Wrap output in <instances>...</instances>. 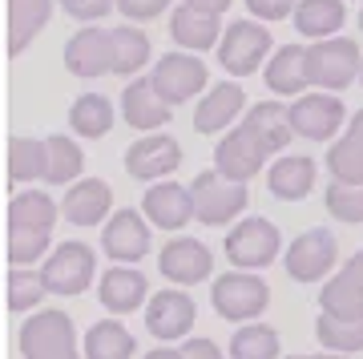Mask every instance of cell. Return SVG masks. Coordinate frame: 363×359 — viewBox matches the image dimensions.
Wrapping results in <instances>:
<instances>
[{
    "instance_id": "cell-1",
    "label": "cell",
    "mask_w": 363,
    "mask_h": 359,
    "mask_svg": "<svg viewBox=\"0 0 363 359\" xmlns=\"http://www.w3.org/2000/svg\"><path fill=\"white\" fill-rule=\"evenodd\" d=\"M21 355L25 359H81L73 319L57 307H37L21 327Z\"/></svg>"
},
{
    "instance_id": "cell-2",
    "label": "cell",
    "mask_w": 363,
    "mask_h": 359,
    "mask_svg": "<svg viewBox=\"0 0 363 359\" xmlns=\"http://www.w3.org/2000/svg\"><path fill=\"white\" fill-rule=\"evenodd\" d=\"M190 198H194V219L202 222V226H226V222H234L250 202L247 182H234V178H226V174H218V170L198 174L194 186H190Z\"/></svg>"
},
{
    "instance_id": "cell-3",
    "label": "cell",
    "mask_w": 363,
    "mask_h": 359,
    "mask_svg": "<svg viewBox=\"0 0 363 359\" xmlns=\"http://www.w3.org/2000/svg\"><path fill=\"white\" fill-rule=\"evenodd\" d=\"M210 303L218 311V319H230V323H250L259 319L267 303H271V287L259 279V275H247V270H230L214 279L210 287Z\"/></svg>"
},
{
    "instance_id": "cell-4",
    "label": "cell",
    "mask_w": 363,
    "mask_h": 359,
    "mask_svg": "<svg viewBox=\"0 0 363 359\" xmlns=\"http://www.w3.org/2000/svg\"><path fill=\"white\" fill-rule=\"evenodd\" d=\"M359 69H363V53H359V45L347 40V37H327V40H319V45L307 49L311 85H319V89H327V93L347 89L351 81L359 77Z\"/></svg>"
},
{
    "instance_id": "cell-5",
    "label": "cell",
    "mask_w": 363,
    "mask_h": 359,
    "mask_svg": "<svg viewBox=\"0 0 363 359\" xmlns=\"http://www.w3.org/2000/svg\"><path fill=\"white\" fill-rule=\"evenodd\" d=\"M271 45H274L271 33L259 21H234V25H226V33H222L214 53H218V65L230 77H250L271 57Z\"/></svg>"
},
{
    "instance_id": "cell-6",
    "label": "cell",
    "mask_w": 363,
    "mask_h": 359,
    "mask_svg": "<svg viewBox=\"0 0 363 359\" xmlns=\"http://www.w3.org/2000/svg\"><path fill=\"white\" fill-rule=\"evenodd\" d=\"M283 250V234L271 219H242L226 234V258L238 270H262L271 267Z\"/></svg>"
},
{
    "instance_id": "cell-7",
    "label": "cell",
    "mask_w": 363,
    "mask_h": 359,
    "mask_svg": "<svg viewBox=\"0 0 363 359\" xmlns=\"http://www.w3.org/2000/svg\"><path fill=\"white\" fill-rule=\"evenodd\" d=\"M40 275H45V282H49V295L73 299V295H81V291L93 287L97 255H93L85 243H61L49 258H45Z\"/></svg>"
},
{
    "instance_id": "cell-8",
    "label": "cell",
    "mask_w": 363,
    "mask_h": 359,
    "mask_svg": "<svg viewBox=\"0 0 363 359\" xmlns=\"http://www.w3.org/2000/svg\"><path fill=\"white\" fill-rule=\"evenodd\" d=\"M154 85L157 93L166 97L169 105H186V101H194V93L206 89V65L198 61V53L190 49H178V53H166L162 61L154 65Z\"/></svg>"
},
{
    "instance_id": "cell-9",
    "label": "cell",
    "mask_w": 363,
    "mask_h": 359,
    "mask_svg": "<svg viewBox=\"0 0 363 359\" xmlns=\"http://www.w3.org/2000/svg\"><path fill=\"white\" fill-rule=\"evenodd\" d=\"M267 154H271V150H267V141L255 133L250 121H242V126L230 129V133L214 145V170L226 174V178H234V182H250L262 170Z\"/></svg>"
},
{
    "instance_id": "cell-10",
    "label": "cell",
    "mask_w": 363,
    "mask_h": 359,
    "mask_svg": "<svg viewBox=\"0 0 363 359\" xmlns=\"http://www.w3.org/2000/svg\"><path fill=\"white\" fill-rule=\"evenodd\" d=\"M335 263H339V238L331 231H323V226L298 234L295 243H291V250H286V258H283L286 275L295 282H319Z\"/></svg>"
},
{
    "instance_id": "cell-11",
    "label": "cell",
    "mask_w": 363,
    "mask_h": 359,
    "mask_svg": "<svg viewBox=\"0 0 363 359\" xmlns=\"http://www.w3.org/2000/svg\"><path fill=\"white\" fill-rule=\"evenodd\" d=\"M347 121V109L335 93H298L295 105H291V126H295L298 138H311V141H327L335 138Z\"/></svg>"
},
{
    "instance_id": "cell-12",
    "label": "cell",
    "mask_w": 363,
    "mask_h": 359,
    "mask_svg": "<svg viewBox=\"0 0 363 359\" xmlns=\"http://www.w3.org/2000/svg\"><path fill=\"white\" fill-rule=\"evenodd\" d=\"M65 69L73 77H105L113 73V28L85 25L65 45Z\"/></svg>"
},
{
    "instance_id": "cell-13",
    "label": "cell",
    "mask_w": 363,
    "mask_h": 359,
    "mask_svg": "<svg viewBox=\"0 0 363 359\" xmlns=\"http://www.w3.org/2000/svg\"><path fill=\"white\" fill-rule=\"evenodd\" d=\"M150 226L154 222L138 214V210H117V214H109L101 231V250L113 263H130L133 267V263H142L150 255Z\"/></svg>"
},
{
    "instance_id": "cell-14",
    "label": "cell",
    "mask_w": 363,
    "mask_h": 359,
    "mask_svg": "<svg viewBox=\"0 0 363 359\" xmlns=\"http://www.w3.org/2000/svg\"><path fill=\"white\" fill-rule=\"evenodd\" d=\"M182 166V145L169 133H145L125 150V170L138 182H162Z\"/></svg>"
},
{
    "instance_id": "cell-15",
    "label": "cell",
    "mask_w": 363,
    "mask_h": 359,
    "mask_svg": "<svg viewBox=\"0 0 363 359\" xmlns=\"http://www.w3.org/2000/svg\"><path fill=\"white\" fill-rule=\"evenodd\" d=\"M198 307L186 291H157L150 303H145V331L157 335L162 343L169 339H186V331L194 327Z\"/></svg>"
},
{
    "instance_id": "cell-16",
    "label": "cell",
    "mask_w": 363,
    "mask_h": 359,
    "mask_svg": "<svg viewBox=\"0 0 363 359\" xmlns=\"http://www.w3.org/2000/svg\"><path fill=\"white\" fill-rule=\"evenodd\" d=\"M157 267H162V275H166L169 282H178V287H194V282L210 279L214 255H210V246L198 243V238H169V243L162 246Z\"/></svg>"
},
{
    "instance_id": "cell-17",
    "label": "cell",
    "mask_w": 363,
    "mask_h": 359,
    "mask_svg": "<svg viewBox=\"0 0 363 359\" xmlns=\"http://www.w3.org/2000/svg\"><path fill=\"white\" fill-rule=\"evenodd\" d=\"M121 117H125L130 129L154 133V129H162L169 117H174V105L157 93L154 77H138V81L125 85V93H121Z\"/></svg>"
},
{
    "instance_id": "cell-18",
    "label": "cell",
    "mask_w": 363,
    "mask_h": 359,
    "mask_svg": "<svg viewBox=\"0 0 363 359\" xmlns=\"http://www.w3.org/2000/svg\"><path fill=\"white\" fill-rule=\"evenodd\" d=\"M142 214L154 222L157 231H182L186 222L194 219V198H190V190H186L182 182L162 178V182H154V186L145 190Z\"/></svg>"
},
{
    "instance_id": "cell-19",
    "label": "cell",
    "mask_w": 363,
    "mask_h": 359,
    "mask_svg": "<svg viewBox=\"0 0 363 359\" xmlns=\"http://www.w3.org/2000/svg\"><path fill=\"white\" fill-rule=\"evenodd\" d=\"M109 210H113V190L109 182L101 178H77L65 190V202H61V214L73 226H97V222H109Z\"/></svg>"
},
{
    "instance_id": "cell-20",
    "label": "cell",
    "mask_w": 363,
    "mask_h": 359,
    "mask_svg": "<svg viewBox=\"0 0 363 359\" xmlns=\"http://www.w3.org/2000/svg\"><path fill=\"white\" fill-rule=\"evenodd\" d=\"M97 295H101V307L109 311V315H130V311L145 307L150 282H145L142 270H130V263H117V267H109L101 275Z\"/></svg>"
},
{
    "instance_id": "cell-21",
    "label": "cell",
    "mask_w": 363,
    "mask_h": 359,
    "mask_svg": "<svg viewBox=\"0 0 363 359\" xmlns=\"http://www.w3.org/2000/svg\"><path fill=\"white\" fill-rule=\"evenodd\" d=\"M242 109H247V89L238 81H218L194 105V129L198 133H222Z\"/></svg>"
},
{
    "instance_id": "cell-22",
    "label": "cell",
    "mask_w": 363,
    "mask_h": 359,
    "mask_svg": "<svg viewBox=\"0 0 363 359\" xmlns=\"http://www.w3.org/2000/svg\"><path fill=\"white\" fill-rule=\"evenodd\" d=\"M169 37H174V45H182V49H190V53L218 49L222 21H218V13H210V9L182 4V9H174V16H169Z\"/></svg>"
},
{
    "instance_id": "cell-23",
    "label": "cell",
    "mask_w": 363,
    "mask_h": 359,
    "mask_svg": "<svg viewBox=\"0 0 363 359\" xmlns=\"http://www.w3.org/2000/svg\"><path fill=\"white\" fill-rule=\"evenodd\" d=\"M315 178H319L315 158H307V154H283L271 166V174H267V186H271V194H274V198H283V202H303V198L315 190Z\"/></svg>"
},
{
    "instance_id": "cell-24",
    "label": "cell",
    "mask_w": 363,
    "mask_h": 359,
    "mask_svg": "<svg viewBox=\"0 0 363 359\" xmlns=\"http://www.w3.org/2000/svg\"><path fill=\"white\" fill-rule=\"evenodd\" d=\"M267 89L279 93V97H298V93L311 85V73H307V49L303 45H283L267 61Z\"/></svg>"
},
{
    "instance_id": "cell-25",
    "label": "cell",
    "mask_w": 363,
    "mask_h": 359,
    "mask_svg": "<svg viewBox=\"0 0 363 359\" xmlns=\"http://www.w3.org/2000/svg\"><path fill=\"white\" fill-rule=\"evenodd\" d=\"M52 16V0H9V53H21L33 45L40 28L49 25Z\"/></svg>"
},
{
    "instance_id": "cell-26",
    "label": "cell",
    "mask_w": 363,
    "mask_h": 359,
    "mask_svg": "<svg viewBox=\"0 0 363 359\" xmlns=\"http://www.w3.org/2000/svg\"><path fill=\"white\" fill-rule=\"evenodd\" d=\"M343 21H347L343 0H298L295 4V28L311 40L335 37L339 28H343Z\"/></svg>"
},
{
    "instance_id": "cell-27",
    "label": "cell",
    "mask_w": 363,
    "mask_h": 359,
    "mask_svg": "<svg viewBox=\"0 0 363 359\" xmlns=\"http://www.w3.org/2000/svg\"><path fill=\"white\" fill-rule=\"evenodd\" d=\"M85 174V154L77 141H69L65 133L45 138V182L49 186H73Z\"/></svg>"
},
{
    "instance_id": "cell-28",
    "label": "cell",
    "mask_w": 363,
    "mask_h": 359,
    "mask_svg": "<svg viewBox=\"0 0 363 359\" xmlns=\"http://www.w3.org/2000/svg\"><path fill=\"white\" fill-rule=\"evenodd\" d=\"M133 351H138V339L117 319H101L85 331V359H130Z\"/></svg>"
},
{
    "instance_id": "cell-29",
    "label": "cell",
    "mask_w": 363,
    "mask_h": 359,
    "mask_svg": "<svg viewBox=\"0 0 363 359\" xmlns=\"http://www.w3.org/2000/svg\"><path fill=\"white\" fill-rule=\"evenodd\" d=\"M113 101L109 97H101V93H81L77 101H73V109H69V126H73V133L77 138H105L109 129H113Z\"/></svg>"
},
{
    "instance_id": "cell-30",
    "label": "cell",
    "mask_w": 363,
    "mask_h": 359,
    "mask_svg": "<svg viewBox=\"0 0 363 359\" xmlns=\"http://www.w3.org/2000/svg\"><path fill=\"white\" fill-rule=\"evenodd\" d=\"M61 219V206L52 202L49 194L40 190H25V194H13L9 202V226H28V231H52Z\"/></svg>"
},
{
    "instance_id": "cell-31",
    "label": "cell",
    "mask_w": 363,
    "mask_h": 359,
    "mask_svg": "<svg viewBox=\"0 0 363 359\" xmlns=\"http://www.w3.org/2000/svg\"><path fill=\"white\" fill-rule=\"evenodd\" d=\"M319 311L323 315H335V319H363V287L351 279L347 270H339L335 279L323 282Z\"/></svg>"
},
{
    "instance_id": "cell-32",
    "label": "cell",
    "mask_w": 363,
    "mask_h": 359,
    "mask_svg": "<svg viewBox=\"0 0 363 359\" xmlns=\"http://www.w3.org/2000/svg\"><path fill=\"white\" fill-rule=\"evenodd\" d=\"M247 121L255 126V133L267 141L271 154L286 150V141H291V133H295V126H291V109L279 105V101H259L255 109H247Z\"/></svg>"
},
{
    "instance_id": "cell-33",
    "label": "cell",
    "mask_w": 363,
    "mask_h": 359,
    "mask_svg": "<svg viewBox=\"0 0 363 359\" xmlns=\"http://www.w3.org/2000/svg\"><path fill=\"white\" fill-rule=\"evenodd\" d=\"M150 65V37L133 25L113 28V73L117 77H133Z\"/></svg>"
},
{
    "instance_id": "cell-34",
    "label": "cell",
    "mask_w": 363,
    "mask_h": 359,
    "mask_svg": "<svg viewBox=\"0 0 363 359\" xmlns=\"http://www.w3.org/2000/svg\"><path fill=\"white\" fill-rule=\"evenodd\" d=\"M279 331L267 323H242L230 335V359H279Z\"/></svg>"
},
{
    "instance_id": "cell-35",
    "label": "cell",
    "mask_w": 363,
    "mask_h": 359,
    "mask_svg": "<svg viewBox=\"0 0 363 359\" xmlns=\"http://www.w3.org/2000/svg\"><path fill=\"white\" fill-rule=\"evenodd\" d=\"M315 335H319V343L331 347V351H363V319H335V315H323L319 311V319H315Z\"/></svg>"
},
{
    "instance_id": "cell-36",
    "label": "cell",
    "mask_w": 363,
    "mask_h": 359,
    "mask_svg": "<svg viewBox=\"0 0 363 359\" xmlns=\"http://www.w3.org/2000/svg\"><path fill=\"white\" fill-rule=\"evenodd\" d=\"M45 295H49V282H45V275H40V270L16 267L13 275H9V307H13L16 315L37 311L40 303H45Z\"/></svg>"
},
{
    "instance_id": "cell-37",
    "label": "cell",
    "mask_w": 363,
    "mask_h": 359,
    "mask_svg": "<svg viewBox=\"0 0 363 359\" xmlns=\"http://www.w3.org/2000/svg\"><path fill=\"white\" fill-rule=\"evenodd\" d=\"M9 170H13V182L45 178V141L13 138V145H9Z\"/></svg>"
},
{
    "instance_id": "cell-38",
    "label": "cell",
    "mask_w": 363,
    "mask_h": 359,
    "mask_svg": "<svg viewBox=\"0 0 363 359\" xmlns=\"http://www.w3.org/2000/svg\"><path fill=\"white\" fill-rule=\"evenodd\" d=\"M323 202H327V210H331V219L355 226V222H363V182H335L331 178Z\"/></svg>"
},
{
    "instance_id": "cell-39",
    "label": "cell",
    "mask_w": 363,
    "mask_h": 359,
    "mask_svg": "<svg viewBox=\"0 0 363 359\" xmlns=\"http://www.w3.org/2000/svg\"><path fill=\"white\" fill-rule=\"evenodd\" d=\"M52 231H28V226H9V263L13 267H33L37 258H45Z\"/></svg>"
},
{
    "instance_id": "cell-40",
    "label": "cell",
    "mask_w": 363,
    "mask_h": 359,
    "mask_svg": "<svg viewBox=\"0 0 363 359\" xmlns=\"http://www.w3.org/2000/svg\"><path fill=\"white\" fill-rule=\"evenodd\" d=\"M327 170L335 182H363V145H355L351 138L335 141L327 150Z\"/></svg>"
},
{
    "instance_id": "cell-41",
    "label": "cell",
    "mask_w": 363,
    "mask_h": 359,
    "mask_svg": "<svg viewBox=\"0 0 363 359\" xmlns=\"http://www.w3.org/2000/svg\"><path fill=\"white\" fill-rule=\"evenodd\" d=\"M169 9V0H117V13L125 21H154Z\"/></svg>"
},
{
    "instance_id": "cell-42",
    "label": "cell",
    "mask_w": 363,
    "mask_h": 359,
    "mask_svg": "<svg viewBox=\"0 0 363 359\" xmlns=\"http://www.w3.org/2000/svg\"><path fill=\"white\" fill-rule=\"evenodd\" d=\"M65 4L69 16H77V21H101L105 13H113L117 0H61Z\"/></svg>"
},
{
    "instance_id": "cell-43",
    "label": "cell",
    "mask_w": 363,
    "mask_h": 359,
    "mask_svg": "<svg viewBox=\"0 0 363 359\" xmlns=\"http://www.w3.org/2000/svg\"><path fill=\"white\" fill-rule=\"evenodd\" d=\"M247 9L259 21H286L295 16V0H247Z\"/></svg>"
},
{
    "instance_id": "cell-44",
    "label": "cell",
    "mask_w": 363,
    "mask_h": 359,
    "mask_svg": "<svg viewBox=\"0 0 363 359\" xmlns=\"http://www.w3.org/2000/svg\"><path fill=\"white\" fill-rule=\"evenodd\" d=\"M182 351H186V359H226L222 347L214 343V339H202V335H198V339H186Z\"/></svg>"
},
{
    "instance_id": "cell-45",
    "label": "cell",
    "mask_w": 363,
    "mask_h": 359,
    "mask_svg": "<svg viewBox=\"0 0 363 359\" xmlns=\"http://www.w3.org/2000/svg\"><path fill=\"white\" fill-rule=\"evenodd\" d=\"M347 138L355 141V145H363V109H359V114H355V117L347 121Z\"/></svg>"
},
{
    "instance_id": "cell-46",
    "label": "cell",
    "mask_w": 363,
    "mask_h": 359,
    "mask_svg": "<svg viewBox=\"0 0 363 359\" xmlns=\"http://www.w3.org/2000/svg\"><path fill=\"white\" fill-rule=\"evenodd\" d=\"M343 270H347L351 279H355V282L363 287V250H359V255H351V258H347V267H343Z\"/></svg>"
},
{
    "instance_id": "cell-47",
    "label": "cell",
    "mask_w": 363,
    "mask_h": 359,
    "mask_svg": "<svg viewBox=\"0 0 363 359\" xmlns=\"http://www.w3.org/2000/svg\"><path fill=\"white\" fill-rule=\"evenodd\" d=\"M145 359H186V351L182 347H154Z\"/></svg>"
},
{
    "instance_id": "cell-48",
    "label": "cell",
    "mask_w": 363,
    "mask_h": 359,
    "mask_svg": "<svg viewBox=\"0 0 363 359\" xmlns=\"http://www.w3.org/2000/svg\"><path fill=\"white\" fill-rule=\"evenodd\" d=\"M186 4H194V9H210V13H226V9H230V0H186Z\"/></svg>"
},
{
    "instance_id": "cell-49",
    "label": "cell",
    "mask_w": 363,
    "mask_h": 359,
    "mask_svg": "<svg viewBox=\"0 0 363 359\" xmlns=\"http://www.w3.org/2000/svg\"><path fill=\"white\" fill-rule=\"evenodd\" d=\"M315 359H347L343 351H331V355H315Z\"/></svg>"
},
{
    "instance_id": "cell-50",
    "label": "cell",
    "mask_w": 363,
    "mask_h": 359,
    "mask_svg": "<svg viewBox=\"0 0 363 359\" xmlns=\"http://www.w3.org/2000/svg\"><path fill=\"white\" fill-rule=\"evenodd\" d=\"M286 359H315V355H286Z\"/></svg>"
},
{
    "instance_id": "cell-51",
    "label": "cell",
    "mask_w": 363,
    "mask_h": 359,
    "mask_svg": "<svg viewBox=\"0 0 363 359\" xmlns=\"http://www.w3.org/2000/svg\"><path fill=\"white\" fill-rule=\"evenodd\" d=\"M359 33H363V13H359Z\"/></svg>"
},
{
    "instance_id": "cell-52",
    "label": "cell",
    "mask_w": 363,
    "mask_h": 359,
    "mask_svg": "<svg viewBox=\"0 0 363 359\" xmlns=\"http://www.w3.org/2000/svg\"><path fill=\"white\" fill-rule=\"evenodd\" d=\"M359 85H363V69H359Z\"/></svg>"
}]
</instances>
